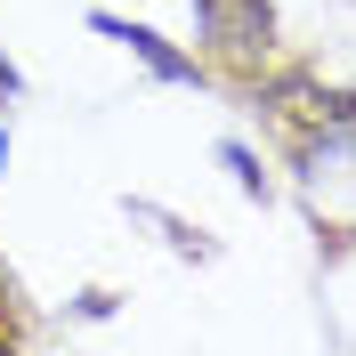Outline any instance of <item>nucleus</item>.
Masks as SVG:
<instances>
[{"instance_id": "obj_5", "label": "nucleus", "mask_w": 356, "mask_h": 356, "mask_svg": "<svg viewBox=\"0 0 356 356\" xmlns=\"http://www.w3.org/2000/svg\"><path fill=\"white\" fill-rule=\"evenodd\" d=\"M0 291H8V267H0Z\"/></svg>"}, {"instance_id": "obj_1", "label": "nucleus", "mask_w": 356, "mask_h": 356, "mask_svg": "<svg viewBox=\"0 0 356 356\" xmlns=\"http://www.w3.org/2000/svg\"><path fill=\"white\" fill-rule=\"evenodd\" d=\"M89 33L122 41V49L138 57V65L154 73V81H178V89H195V81H202V65L186 57V49H170V41L154 33V24H130V17H113V8H89Z\"/></svg>"}, {"instance_id": "obj_4", "label": "nucleus", "mask_w": 356, "mask_h": 356, "mask_svg": "<svg viewBox=\"0 0 356 356\" xmlns=\"http://www.w3.org/2000/svg\"><path fill=\"white\" fill-rule=\"evenodd\" d=\"M0 170H8V130H0Z\"/></svg>"}, {"instance_id": "obj_2", "label": "nucleus", "mask_w": 356, "mask_h": 356, "mask_svg": "<svg viewBox=\"0 0 356 356\" xmlns=\"http://www.w3.org/2000/svg\"><path fill=\"white\" fill-rule=\"evenodd\" d=\"M219 162L235 170V186H243V195H267V170H259V154H251V146H235V138H227Z\"/></svg>"}, {"instance_id": "obj_3", "label": "nucleus", "mask_w": 356, "mask_h": 356, "mask_svg": "<svg viewBox=\"0 0 356 356\" xmlns=\"http://www.w3.org/2000/svg\"><path fill=\"white\" fill-rule=\"evenodd\" d=\"M17 89H24V73L8 65V57H0V97H17Z\"/></svg>"}]
</instances>
